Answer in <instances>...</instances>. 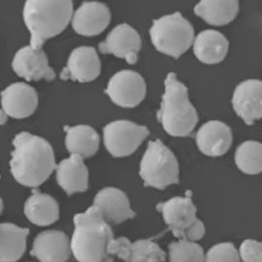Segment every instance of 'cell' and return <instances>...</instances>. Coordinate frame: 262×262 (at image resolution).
<instances>
[{"label":"cell","mask_w":262,"mask_h":262,"mask_svg":"<svg viewBox=\"0 0 262 262\" xmlns=\"http://www.w3.org/2000/svg\"><path fill=\"white\" fill-rule=\"evenodd\" d=\"M12 144L15 148L10 161L12 176L24 186L39 187L57 168L50 143L24 131L16 136Z\"/></svg>","instance_id":"6da1fadb"},{"label":"cell","mask_w":262,"mask_h":262,"mask_svg":"<svg viewBox=\"0 0 262 262\" xmlns=\"http://www.w3.org/2000/svg\"><path fill=\"white\" fill-rule=\"evenodd\" d=\"M74 223L70 245L78 261H113V256L108 253L113 232L97 206L93 205L86 212L75 215Z\"/></svg>","instance_id":"7a4b0ae2"},{"label":"cell","mask_w":262,"mask_h":262,"mask_svg":"<svg viewBox=\"0 0 262 262\" xmlns=\"http://www.w3.org/2000/svg\"><path fill=\"white\" fill-rule=\"evenodd\" d=\"M73 16L71 0H27L23 17L31 33L30 44L40 49L46 40L60 34Z\"/></svg>","instance_id":"3957f363"},{"label":"cell","mask_w":262,"mask_h":262,"mask_svg":"<svg viewBox=\"0 0 262 262\" xmlns=\"http://www.w3.org/2000/svg\"><path fill=\"white\" fill-rule=\"evenodd\" d=\"M165 91L157 117L164 130L172 137H189L199 122L196 108L188 97V89L170 73L164 81Z\"/></svg>","instance_id":"277c9868"},{"label":"cell","mask_w":262,"mask_h":262,"mask_svg":"<svg viewBox=\"0 0 262 262\" xmlns=\"http://www.w3.org/2000/svg\"><path fill=\"white\" fill-rule=\"evenodd\" d=\"M149 35L157 50L179 59L192 45L194 29L191 23L177 12L154 19Z\"/></svg>","instance_id":"5b68a950"},{"label":"cell","mask_w":262,"mask_h":262,"mask_svg":"<svg viewBox=\"0 0 262 262\" xmlns=\"http://www.w3.org/2000/svg\"><path fill=\"white\" fill-rule=\"evenodd\" d=\"M139 175L144 186L164 190L169 185L179 184V162L161 140L149 141L141 161Z\"/></svg>","instance_id":"8992f818"},{"label":"cell","mask_w":262,"mask_h":262,"mask_svg":"<svg viewBox=\"0 0 262 262\" xmlns=\"http://www.w3.org/2000/svg\"><path fill=\"white\" fill-rule=\"evenodd\" d=\"M191 196V191H187L185 198L175 196L159 203L157 210L163 213L164 222L176 238L196 242L203 238L206 231L202 221L196 217V208Z\"/></svg>","instance_id":"52a82bcc"},{"label":"cell","mask_w":262,"mask_h":262,"mask_svg":"<svg viewBox=\"0 0 262 262\" xmlns=\"http://www.w3.org/2000/svg\"><path fill=\"white\" fill-rule=\"evenodd\" d=\"M149 135L145 126L127 120L111 122L103 128V141L114 158L128 157L134 153Z\"/></svg>","instance_id":"ba28073f"},{"label":"cell","mask_w":262,"mask_h":262,"mask_svg":"<svg viewBox=\"0 0 262 262\" xmlns=\"http://www.w3.org/2000/svg\"><path fill=\"white\" fill-rule=\"evenodd\" d=\"M104 93L120 107H135L146 96V83L137 72L122 70L112 76Z\"/></svg>","instance_id":"9c48e42d"},{"label":"cell","mask_w":262,"mask_h":262,"mask_svg":"<svg viewBox=\"0 0 262 262\" xmlns=\"http://www.w3.org/2000/svg\"><path fill=\"white\" fill-rule=\"evenodd\" d=\"M142 48L139 33L128 24L116 26L108 33L104 42L98 46L101 54H114L125 59L129 65H134L138 59V53Z\"/></svg>","instance_id":"30bf717a"},{"label":"cell","mask_w":262,"mask_h":262,"mask_svg":"<svg viewBox=\"0 0 262 262\" xmlns=\"http://www.w3.org/2000/svg\"><path fill=\"white\" fill-rule=\"evenodd\" d=\"M101 68V60L95 48L80 47L72 52L60 78L63 81L90 82L100 75Z\"/></svg>","instance_id":"8fae6325"},{"label":"cell","mask_w":262,"mask_h":262,"mask_svg":"<svg viewBox=\"0 0 262 262\" xmlns=\"http://www.w3.org/2000/svg\"><path fill=\"white\" fill-rule=\"evenodd\" d=\"M12 66L16 74L27 81H39L41 79L52 81L56 77L42 48L34 49L31 46L21 48L16 53Z\"/></svg>","instance_id":"7c38bea8"},{"label":"cell","mask_w":262,"mask_h":262,"mask_svg":"<svg viewBox=\"0 0 262 262\" xmlns=\"http://www.w3.org/2000/svg\"><path fill=\"white\" fill-rule=\"evenodd\" d=\"M39 102L38 94L33 86L24 82H16L1 93L2 110L7 116L23 119L32 116Z\"/></svg>","instance_id":"4fadbf2b"},{"label":"cell","mask_w":262,"mask_h":262,"mask_svg":"<svg viewBox=\"0 0 262 262\" xmlns=\"http://www.w3.org/2000/svg\"><path fill=\"white\" fill-rule=\"evenodd\" d=\"M262 83L259 80H247L238 84L232 96L235 113L247 125H253L262 116Z\"/></svg>","instance_id":"5bb4252c"},{"label":"cell","mask_w":262,"mask_h":262,"mask_svg":"<svg viewBox=\"0 0 262 262\" xmlns=\"http://www.w3.org/2000/svg\"><path fill=\"white\" fill-rule=\"evenodd\" d=\"M111 20V10L106 5L96 1H85L75 12L72 27L78 34L90 37L102 33Z\"/></svg>","instance_id":"9a60e30c"},{"label":"cell","mask_w":262,"mask_h":262,"mask_svg":"<svg viewBox=\"0 0 262 262\" xmlns=\"http://www.w3.org/2000/svg\"><path fill=\"white\" fill-rule=\"evenodd\" d=\"M108 253L128 262L165 261L166 253L150 239H140L131 243L126 237L114 238Z\"/></svg>","instance_id":"2e32d148"},{"label":"cell","mask_w":262,"mask_h":262,"mask_svg":"<svg viewBox=\"0 0 262 262\" xmlns=\"http://www.w3.org/2000/svg\"><path fill=\"white\" fill-rule=\"evenodd\" d=\"M71 253L69 237L61 231L49 230L37 235L30 254L42 262H64Z\"/></svg>","instance_id":"e0dca14e"},{"label":"cell","mask_w":262,"mask_h":262,"mask_svg":"<svg viewBox=\"0 0 262 262\" xmlns=\"http://www.w3.org/2000/svg\"><path fill=\"white\" fill-rule=\"evenodd\" d=\"M196 145L203 154L209 157H221L232 145V129L220 121L206 122L196 134Z\"/></svg>","instance_id":"ac0fdd59"},{"label":"cell","mask_w":262,"mask_h":262,"mask_svg":"<svg viewBox=\"0 0 262 262\" xmlns=\"http://www.w3.org/2000/svg\"><path fill=\"white\" fill-rule=\"evenodd\" d=\"M94 206L100 209L108 224L118 225L136 217V212L130 208L128 196L117 188L107 187L99 191L95 196Z\"/></svg>","instance_id":"d6986e66"},{"label":"cell","mask_w":262,"mask_h":262,"mask_svg":"<svg viewBox=\"0 0 262 262\" xmlns=\"http://www.w3.org/2000/svg\"><path fill=\"white\" fill-rule=\"evenodd\" d=\"M83 158L78 154H71L70 158L57 165V183L69 196L84 192L89 188V170Z\"/></svg>","instance_id":"ffe728a7"},{"label":"cell","mask_w":262,"mask_h":262,"mask_svg":"<svg viewBox=\"0 0 262 262\" xmlns=\"http://www.w3.org/2000/svg\"><path fill=\"white\" fill-rule=\"evenodd\" d=\"M229 42L219 31H203L194 40V54L201 62L209 65L221 62L227 56Z\"/></svg>","instance_id":"44dd1931"},{"label":"cell","mask_w":262,"mask_h":262,"mask_svg":"<svg viewBox=\"0 0 262 262\" xmlns=\"http://www.w3.org/2000/svg\"><path fill=\"white\" fill-rule=\"evenodd\" d=\"M32 193L33 195L25 203L26 217L39 227H47L56 222L60 217L59 205L56 200L35 188H33Z\"/></svg>","instance_id":"7402d4cb"},{"label":"cell","mask_w":262,"mask_h":262,"mask_svg":"<svg viewBox=\"0 0 262 262\" xmlns=\"http://www.w3.org/2000/svg\"><path fill=\"white\" fill-rule=\"evenodd\" d=\"M0 261H17L23 256L27 249L28 228H20L12 223L0 226Z\"/></svg>","instance_id":"603a6c76"},{"label":"cell","mask_w":262,"mask_h":262,"mask_svg":"<svg viewBox=\"0 0 262 262\" xmlns=\"http://www.w3.org/2000/svg\"><path fill=\"white\" fill-rule=\"evenodd\" d=\"M194 12L206 23L216 27L229 24L238 15L237 0H202L198 4Z\"/></svg>","instance_id":"cb8c5ba5"},{"label":"cell","mask_w":262,"mask_h":262,"mask_svg":"<svg viewBox=\"0 0 262 262\" xmlns=\"http://www.w3.org/2000/svg\"><path fill=\"white\" fill-rule=\"evenodd\" d=\"M64 131L67 133L66 148L71 154H78L84 158L96 155L99 149L100 137L92 127L64 126Z\"/></svg>","instance_id":"d4e9b609"},{"label":"cell","mask_w":262,"mask_h":262,"mask_svg":"<svg viewBox=\"0 0 262 262\" xmlns=\"http://www.w3.org/2000/svg\"><path fill=\"white\" fill-rule=\"evenodd\" d=\"M235 164L242 172L255 175L261 172L262 146L256 141H247L237 148Z\"/></svg>","instance_id":"484cf974"},{"label":"cell","mask_w":262,"mask_h":262,"mask_svg":"<svg viewBox=\"0 0 262 262\" xmlns=\"http://www.w3.org/2000/svg\"><path fill=\"white\" fill-rule=\"evenodd\" d=\"M170 261H205L206 256L204 249L200 245L194 242H188V239L180 238L179 242H171L169 245Z\"/></svg>","instance_id":"4316f807"},{"label":"cell","mask_w":262,"mask_h":262,"mask_svg":"<svg viewBox=\"0 0 262 262\" xmlns=\"http://www.w3.org/2000/svg\"><path fill=\"white\" fill-rule=\"evenodd\" d=\"M207 262L241 261L238 252L231 242L220 243L212 247L206 253V260Z\"/></svg>","instance_id":"83f0119b"},{"label":"cell","mask_w":262,"mask_h":262,"mask_svg":"<svg viewBox=\"0 0 262 262\" xmlns=\"http://www.w3.org/2000/svg\"><path fill=\"white\" fill-rule=\"evenodd\" d=\"M239 257L245 262L262 261L261 242L253 239H246L239 248Z\"/></svg>","instance_id":"f1b7e54d"}]
</instances>
